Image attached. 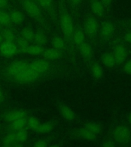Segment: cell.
Here are the masks:
<instances>
[{
	"label": "cell",
	"mask_w": 131,
	"mask_h": 147,
	"mask_svg": "<svg viewBox=\"0 0 131 147\" xmlns=\"http://www.w3.org/2000/svg\"><path fill=\"white\" fill-rule=\"evenodd\" d=\"M90 10L97 17H103L106 14V7L100 0H90Z\"/></svg>",
	"instance_id": "obj_8"
},
{
	"label": "cell",
	"mask_w": 131,
	"mask_h": 147,
	"mask_svg": "<svg viewBox=\"0 0 131 147\" xmlns=\"http://www.w3.org/2000/svg\"><path fill=\"white\" fill-rule=\"evenodd\" d=\"M16 47L18 48V51L26 53L28 48V46H29V45H28V41L21 37L19 38L16 39Z\"/></svg>",
	"instance_id": "obj_22"
},
{
	"label": "cell",
	"mask_w": 131,
	"mask_h": 147,
	"mask_svg": "<svg viewBox=\"0 0 131 147\" xmlns=\"http://www.w3.org/2000/svg\"><path fill=\"white\" fill-rule=\"evenodd\" d=\"M123 71L127 75H131V59L126 61L124 63Z\"/></svg>",
	"instance_id": "obj_33"
},
{
	"label": "cell",
	"mask_w": 131,
	"mask_h": 147,
	"mask_svg": "<svg viewBox=\"0 0 131 147\" xmlns=\"http://www.w3.org/2000/svg\"><path fill=\"white\" fill-rule=\"evenodd\" d=\"M40 124H41V123H40L38 119H37L36 117H30L29 118L27 119V126L32 130H38Z\"/></svg>",
	"instance_id": "obj_29"
},
{
	"label": "cell",
	"mask_w": 131,
	"mask_h": 147,
	"mask_svg": "<svg viewBox=\"0 0 131 147\" xmlns=\"http://www.w3.org/2000/svg\"><path fill=\"white\" fill-rule=\"evenodd\" d=\"M2 41H3V38H2V34L0 33V44H2Z\"/></svg>",
	"instance_id": "obj_41"
},
{
	"label": "cell",
	"mask_w": 131,
	"mask_h": 147,
	"mask_svg": "<svg viewBox=\"0 0 131 147\" xmlns=\"http://www.w3.org/2000/svg\"><path fill=\"white\" fill-rule=\"evenodd\" d=\"M76 136L80 138L81 140H86V141H94L97 139V135L92 133L91 131H90L86 127H82L77 129L75 131Z\"/></svg>",
	"instance_id": "obj_10"
},
{
	"label": "cell",
	"mask_w": 131,
	"mask_h": 147,
	"mask_svg": "<svg viewBox=\"0 0 131 147\" xmlns=\"http://www.w3.org/2000/svg\"><path fill=\"white\" fill-rule=\"evenodd\" d=\"M2 38L5 41H8V42H15L16 40V36L13 31L9 28H5L3 30L2 33Z\"/></svg>",
	"instance_id": "obj_23"
},
{
	"label": "cell",
	"mask_w": 131,
	"mask_h": 147,
	"mask_svg": "<svg viewBox=\"0 0 131 147\" xmlns=\"http://www.w3.org/2000/svg\"><path fill=\"white\" fill-rule=\"evenodd\" d=\"M53 128H54V125L51 123H45L40 124L37 131L41 133H50L53 129Z\"/></svg>",
	"instance_id": "obj_32"
},
{
	"label": "cell",
	"mask_w": 131,
	"mask_h": 147,
	"mask_svg": "<svg viewBox=\"0 0 131 147\" xmlns=\"http://www.w3.org/2000/svg\"><path fill=\"white\" fill-rule=\"evenodd\" d=\"M18 52V48L14 42L4 41L0 44V53L5 57H11Z\"/></svg>",
	"instance_id": "obj_7"
},
{
	"label": "cell",
	"mask_w": 131,
	"mask_h": 147,
	"mask_svg": "<svg viewBox=\"0 0 131 147\" xmlns=\"http://www.w3.org/2000/svg\"><path fill=\"white\" fill-rule=\"evenodd\" d=\"M3 100H4V94H3V92L2 91V90L0 89V103H2Z\"/></svg>",
	"instance_id": "obj_40"
},
{
	"label": "cell",
	"mask_w": 131,
	"mask_h": 147,
	"mask_svg": "<svg viewBox=\"0 0 131 147\" xmlns=\"http://www.w3.org/2000/svg\"><path fill=\"white\" fill-rule=\"evenodd\" d=\"M34 42L38 45H44L47 43V41H48V38H47V36L46 34L42 32H37L34 33Z\"/></svg>",
	"instance_id": "obj_24"
},
{
	"label": "cell",
	"mask_w": 131,
	"mask_h": 147,
	"mask_svg": "<svg viewBox=\"0 0 131 147\" xmlns=\"http://www.w3.org/2000/svg\"><path fill=\"white\" fill-rule=\"evenodd\" d=\"M37 3L47 11H51L53 9V0H37Z\"/></svg>",
	"instance_id": "obj_31"
},
{
	"label": "cell",
	"mask_w": 131,
	"mask_h": 147,
	"mask_svg": "<svg viewBox=\"0 0 131 147\" xmlns=\"http://www.w3.org/2000/svg\"><path fill=\"white\" fill-rule=\"evenodd\" d=\"M51 44H52L53 48H56L59 51L64 49L65 47V42H64V39L60 36L54 37L51 41Z\"/></svg>",
	"instance_id": "obj_26"
},
{
	"label": "cell",
	"mask_w": 131,
	"mask_h": 147,
	"mask_svg": "<svg viewBox=\"0 0 131 147\" xmlns=\"http://www.w3.org/2000/svg\"><path fill=\"white\" fill-rule=\"evenodd\" d=\"M26 126H27V119H26V117L19 118V119L10 123V128L15 132L25 129Z\"/></svg>",
	"instance_id": "obj_18"
},
{
	"label": "cell",
	"mask_w": 131,
	"mask_h": 147,
	"mask_svg": "<svg viewBox=\"0 0 131 147\" xmlns=\"http://www.w3.org/2000/svg\"><path fill=\"white\" fill-rule=\"evenodd\" d=\"M59 22L64 36L68 40L72 39L74 32V25L71 15L67 11H62L60 15Z\"/></svg>",
	"instance_id": "obj_2"
},
{
	"label": "cell",
	"mask_w": 131,
	"mask_h": 147,
	"mask_svg": "<svg viewBox=\"0 0 131 147\" xmlns=\"http://www.w3.org/2000/svg\"><path fill=\"white\" fill-rule=\"evenodd\" d=\"M79 51L83 58L85 60H90L93 56V48L91 45L89 43H87L86 41L79 45Z\"/></svg>",
	"instance_id": "obj_12"
},
{
	"label": "cell",
	"mask_w": 131,
	"mask_h": 147,
	"mask_svg": "<svg viewBox=\"0 0 131 147\" xmlns=\"http://www.w3.org/2000/svg\"><path fill=\"white\" fill-rule=\"evenodd\" d=\"M124 38L127 43L131 45V31L126 32V33L124 34Z\"/></svg>",
	"instance_id": "obj_36"
},
{
	"label": "cell",
	"mask_w": 131,
	"mask_h": 147,
	"mask_svg": "<svg viewBox=\"0 0 131 147\" xmlns=\"http://www.w3.org/2000/svg\"><path fill=\"white\" fill-rule=\"evenodd\" d=\"M128 121H129V123H131V113H130V114L129 115Z\"/></svg>",
	"instance_id": "obj_42"
},
{
	"label": "cell",
	"mask_w": 131,
	"mask_h": 147,
	"mask_svg": "<svg viewBox=\"0 0 131 147\" xmlns=\"http://www.w3.org/2000/svg\"><path fill=\"white\" fill-rule=\"evenodd\" d=\"M100 1L103 3V5H104L106 8H107V7L110 6L113 2V0H100Z\"/></svg>",
	"instance_id": "obj_39"
},
{
	"label": "cell",
	"mask_w": 131,
	"mask_h": 147,
	"mask_svg": "<svg viewBox=\"0 0 131 147\" xmlns=\"http://www.w3.org/2000/svg\"><path fill=\"white\" fill-rule=\"evenodd\" d=\"M114 32L113 24L110 22H106L101 25V28H99V33L101 38L103 40H107L112 36Z\"/></svg>",
	"instance_id": "obj_9"
},
{
	"label": "cell",
	"mask_w": 131,
	"mask_h": 147,
	"mask_svg": "<svg viewBox=\"0 0 131 147\" xmlns=\"http://www.w3.org/2000/svg\"><path fill=\"white\" fill-rule=\"evenodd\" d=\"M101 60L103 66H105L107 68H112L116 64L113 54L110 52L103 53L101 56Z\"/></svg>",
	"instance_id": "obj_15"
},
{
	"label": "cell",
	"mask_w": 131,
	"mask_h": 147,
	"mask_svg": "<svg viewBox=\"0 0 131 147\" xmlns=\"http://www.w3.org/2000/svg\"><path fill=\"white\" fill-rule=\"evenodd\" d=\"M84 32L90 38H95L99 32V25L94 17L88 16L84 21Z\"/></svg>",
	"instance_id": "obj_4"
},
{
	"label": "cell",
	"mask_w": 131,
	"mask_h": 147,
	"mask_svg": "<svg viewBox=\"0 0 131 147\" xmlns=\"http://www.w3.org/2000/svg\"><path fill=\"white\" fill-rule=\"evenodd\" d=\"M5 78L12 82L28 84L38 80L41 74L35 70L32 62L19 60L10 63L3 71Z\"/></svg>",
	"instance_id": "obj_1"
},
{
	"label": "cell",
	"mask_w": 131,
	"mask_h": 147,
	"mask_svg": "<svg viewBox=\"0 0 131 147\" xmlns=\"http://www.w3.org/2000/svg\"><path fill=\"white\" fill-rule=\"evenodd\" d=\"M113 140L119 144H125L131 138V130L126 125H118L113 129L112 133Z\"/></svg>",
	"instance_id": "obj_3"
},
{
	"label": "cell",
	"mask_w": 131,
	"mask_h": 147,
	"mask_svg": "<svg viewBox=\"0 0 131 147\" xmlns=\"http://www.w3.org/2000/svg\"><path fill=\"white\" fill-rule=\"evenodd\" d=\"M85 37H86V34H85L84 31H83L81 28H77L76 30L74 29L72 39L75 45L79 46L85 41Z\"/></svg>",
	"instance_id": "obj_17"
},
{
	"label": "cell",
	"mask_w": 131,
	"mask_h": 147,
	"mask_svg": "<svg viewBox=\"0 0 131 147\" xmlns=\"http://www.w3.org/2000/svg\"><path fill=\"white\" fill-rule=\"evenodd\" d=\"M44 51H45V49H44L43 45L34 44V45H31L28 46L26 53L31 55H33V56H38V55H42Z\"/></svg>",
	"instance_id": "obj_20"
},
{
	"label": "cell",
	"mask_w": 131,
	"mask_h": 147,
	"mask_svg": "<svg viewBox=\"0 0 131 147\" xmlns=\"http://www.w3.org/2000/svg\"><path fill=\"white\" fill-rule=\"evenodd\" d=\"M26 117V113L24 110H14L5 113L4 115V119L9 123H11V122L15 121L19 118H22V117Z\"/></svg>",
	"instance_id": "obj_11"
},
{
	"label": "cell",
	"mask_w": 131,
	"mask_h": 147,
	"mask_svg": "<svg viewBox=\"0 0 131 147\" xmlns=\"http://www.w3.org/2000/svg\"><path fill=\"white\" fill-rule=\"evenodd\" d=\"M9 0H0V9H6Z\"/></svg>",
	"instance_id": "obj_37"
},
{
	"label": "cell",
	"mask_w": 131,
	"mask_h": 147,
	"mask_svg": "<svg viewBox=\"0 0 131 147\" xmlns=\"http://www.w3.org/2000/svg\"><path fill=\"white\" fill-rule=\"evenodd\" d=\"M85 127L87 129H88L90 131H91L92 133H94V134H96L97 136L101 133V132L102 131V127L99 123H94V122H90V123H87L85 125Z\"/></svg>",
	"instance_id": "obj_28"
},
{
	"label": "cell",
	"mask_w": 131,
	"mask_h": 147,
	"mask_svg": "<svg viewBox=\"0 0 131 147\" xmlns=\"http://www.w3.org/2000/svg\"><path fill=\"white\" fill-rule=\"evenodd\" d=\"M90 74L93 76V78L97 80H101L104 75L103 67L101 64L97 62H94L90 66Z\"/></svg>",
	"instance_id": "obj_14"
},
{
	"label": "cell",
	"mask_w": 131,
	"mask_h": 147,
	"mask_svg": "<svg viewBox=\"0 0 131 147\" xmlns=\"http://www.w3.org/2000/svg\"><path fill=\"white\" fill-rule=\"evenodd\" d=\"M83 0H69L70 5L74 9H78L80 6Z\"/></svg>",
	"instance_id": "obj_34"
},
{
	"label": "cell",
	"mask_w": 131,
	"mask_h": 147,
	"mask_svg": "<svg viewBox=\"0 0 131 147\" xmlns=\"http://www.w3.org/2000/svg\"><path fill=\"white\" fill-rule=\"evenodd\" d=\"M116 145V143H115V142L113 140V141H111V140H108V141H104V142H103V144H102V146H115Z\"/></svg>",
	"instance_id": "obj_38"
},
{
	"label": "cell",
	"mask_w": 131,
	"mask_h": 147,
	"mask_svg": "<svg viewBox=\"0 0 131 147\" xmlns=\"http://www.w3.org/2000/svg\"><path fill=\"white\" fill-rule=\"evenodd\" d=\"M10 18H11V22L16 24V25H20L23 22L25 19V16L22 12H21L18 10H13L10 13Z\"/></svg>",
	"instance_id": "obj_19"
},
{
	"label": "cell",
	"mask_w": 131,
	"mask_h": 147,
	"mask_svg": "<svg viewBox=\"0 0 131 147\" xmlns=\"http://www.w3.org/2000/svg\"><path fill=\"white\" fill-rule=\"evenodd\" d=\"M16 143H18L16 138L15 133H10L5 136L2 140V146H13Z\"/></svg>",
	"instance_id": "obj_21"
},
{
	"label": "cell",
	"mask_w": 131,
	"mask_h": 147,
	"mask_svg": "<svg viewBox=\"0 0 131 147\" xmlns=\"http://www.w3.org/2000/svg\"><path fill=\"white\" fill-rule=\"evenodd\" d=\"M23 9L26 13L32 18H38L41 16V9L34 0H23Z\"/></svg>",
	"instance_id": "obj_5"
},
{
	"label": "cell",
	"mask_w": 131,
	"mask_h": 147,
	"mask_svg": "<svg viewBox=\"0 0 131 147\" xmlns=\"http://www.w3.org/2000/svg\"><path fill=\"white\" fill-rule=\"evenodd\" d=\"M16 134V140L18 143H22V142H25L28 139V133L27 131L25 130V129H20V130L16 131L15 132Z\"/></svg>",
	"instance_id": "obj_30"
},
{
	"label": "cell",
	"mask_w": 131,
	"mask_h": 147,
	"mask_svg": "<svg viewBox=\"0 0 131 147\" xmlns=\"http://www.w3.org/2000/svg\"><path fill=\"white\" fill-rule=\"evenodd\" d=\"M59 113L64 119L67 120H73L75 119L76 114L74 110L66 105H61L58 108Z\"/></svg>",
	"instance_id": "obj_13"
},
{
	"label": "cell",
	"mask_w": 131,
	"mask_h": 147,
	"mask_svg": "<svg viewBox=\"0 0 131 147\" xmlns=\"http://www.w3.org/2000/svg\"><path fill=\"white\" fill-rule=\"evenodd\" d=\"M112 54L114 58L115 64L117 65L123 64L126 61V57H127V50L124 45L118 44L117 45H115Z\"/></svg>",
	"instance_id": "obj_6"
},
{
	"label": "cell",
	"mask_w": 131,
	"mask_h": 147,
	"mask_svg": "<svg viewBox=\"0 0 131 147\" xmlns=\"http://www.w3.org/2000/svg\"><path fill=\"white\" fill-rule=\"evenodd\" d=\"M42 55L45 59L49 60V61H54V60L58 59L61 57V51L59 50L53 48L45 50Z\"/></svg>",
	"instance_id": "obj_16"
},
{
	"label": "cell",
	"mask_w": 131,
	"mask_h": 147,
	"mask_svg": "<svg viewBox=\"0 0 131 147\" xmlns=\"http://www.w3.org/2000/svg\"><path fill=\"white\" fill-rule=\"evenodd\" d=\"M34 146L35 147H45L47 146V142L43 140H37L34 143Z\"/></svg>",
	"instance_id": "obj_35"
},
{
	"label": "cell",
	"mask_w": 131,
	"mask_h": 147,
	"mask_svg": "<svg viewBox=\"0 0 131 147\" xmlns=\"http://www.w3.org/2000/svg\"><path fill=\"white\" fill-rule=\"evenodd\" d=\"M11 23L10 15L4 9H0V25L8 26Z\"/></svg>",
	"instance_id": "obj_25"
},
{
	"label": "cell",
	"mask_w": 131,
	"mask_h": 147,
	"mask_svg": "<svg viewBox=\"0 0 131 147\" xmlns=\"http://www.w3.org/2000/svg\"><path fill=\"white\" fill-rule=\"evenodd\" d=\"M34 32H33V30L31 28L25 27L24 28L22 32H21V36L25 40H27L28 41H32L34 39Z\"/></svg>",
	"instance_id": "obj_27"
}]
</instances>
